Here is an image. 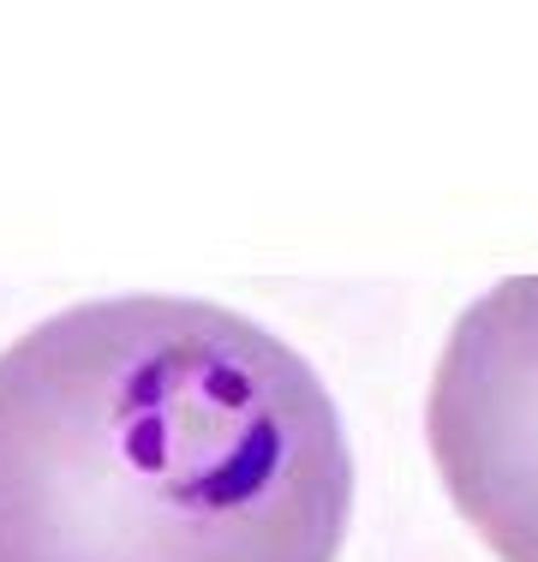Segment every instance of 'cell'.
<instances>
[{"instance_id":"6da1fadb","label":"cell","mask_w":538,"mask_h":562,"mask_svg":"<svg viewBox=\"0 0 538 562\" xmlns=\"http://www.w3.org/2000/svg\"><path fill=\"white\" fill-rule=\"evenodd\" d=\"M347 515L335 395L227 305L120 293L0 353V562H335Z\"/></svg>"},{"instance_id":"7a4b0ae2","label":"cell","mask_w":538,"mask_h":562,"mask_svg":"<svg viewBox=\"0 0 538 562\" xmlns=\"http://www.w3.org/2000/svg\"><path fill=\"white\" fill-rule=\"evenodd\" d=\"M425 437L455 508L503 562H538V276H508L449 329Z\"/></svg>"}]
</instances>
